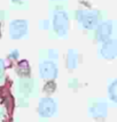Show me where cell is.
Instances as JSON below:
<instances>
[{
	"label": "cell",
	"mask_w": 117,
	"mask_h": 122,
	"mask_svg": "<svg viewBox=\"0 0 117 122\" xmlns=\"http://www.w3.org/2000/svg\"><path fill=\"white\" fill-rule=\"evenodd\" d=\"M52 26L54 33L58 37H65L69 31V15L65 9L58 7L55 9L52 18Z\"/></svg>",
	"instance_id": "obj_1"
},
{
	"label": "cell",
	"mask_w": 117,
	"mask_h": 122,
	"mask_svg": "<svg viewBox=\"0 0 117 122\" xmlns=\"http://www.w3.org/2000/svg\"><path fill=\"white\" fill-rule=\"evenodd\" d=\"M76 18L86 30H94L100 23V13L98 10H77Z\"/></svg>",
	"instance_id": "obj_2"
},
{
	"label": "cell",
	"mask_w": 117,
	"mask_h": 122,
	"mask_svg": "<svg viewBox=\"0 0 117 122\" xmlns=\"http://www.w3.org/2000/svg\"><path fill=\"white\" fill-rule=\"evenodd\" d=\"M29 23L27 20H14L9 23V37L13 40H20L28 34Z\"/></svg>",
	"instance_id": "obj_3"
},
{
	"label": "cell",
	"mask_w": 117,
	"mask_h": 122,
	"mask_svg": "<svg viewBox=\"0 0 117 122\" xmlns=\"http://www.w3.org/2000/svg\"><path fill=\"white\" fill-rule=\"evenodd\" d=\"M58 110V104L55 99L51 98V97H44L39 101L38 104V113L40 117L44 119H48V117H52L56 113Z\"/></svg>",
	"instance_id": "obj_4"
},
{
	"label": "cell",
	"mask_w": 117,
	"mask_h": 122,
	"mask_svg": "<svg viewBox=\"0 0 117 122\" xmlns=\"http://www.w3.org/2000/svg\"><path fill=\"white\" fill-rule=\"evenodd\" d=\"M58 70L56 63L48 59V61H44L39 64V75L41 79L45 80H55L58 76Z\"/></svg>",
	"instance_id": "obj_5"
},
{
	"label": "cell",
	"mask_w": 117,
	"mask_h": 122,
	"mask_svg": "<svg viewBox=\"0 0 117 122\" xmlns=\"http://www.w3.org/2000/svg\"><path fill=\"white\" fill-rule=\"evenodd\" d=\"M112 32H114V22L103 21L99 23L95 27V39L99 42H103L111 38Z\"/></svg>",
	"instance_id": "obj_6"
},
{
	"label": "cell",
	"mask_w": 117,
	"mask_h": 122,
	"mask_svg": "<svg viewBox=\"0 0 117 122\" xmlns=\"http://www.w3.org/2000/svg\"><path fill=\"white\" fill-rule=\"evenodd\" d=\"M117 54V41L116 39L110 38L106 41L102 42V46L100 48V55L101 57L106 59H114Z\"/></svg>",
	"instance_id": "obj_7"
},
{
	"label": "cell",
	"mask_w": 117,
	"mask_h": 122,
	"mask_svg": "<svg viewBox=\"0 0 117 122\" xmlns=\"http://www.w3.org/2000/svg\"><path fill=\"white\" fill-rule=\"evenodd\" d=\"M90 114L93 117H105L107 115V104L105 102L94 103L90 107Z\"/></svg>",
	"instance_id": "obj_8"
},
{
	"label": "cell",
	"mask_w": 117,
	"mask_h": 122,
	"mask_svg": "<svg viewBox=\"0 0 117 122\" xmlns=\"http://www.w3.org/2000/svg\"><path fill=\"white\" fill-rule=\"evenodd\" d=\"M16 72L20 76H23V78H29L30 75V66H29V63L27 61H21L17 64V67H16Z\"/></svg>",
	"instance_id": "obj_9"
},
{
	"label": "cell",
	"mask_w": 117,
	"mask_h": 122,
	"mask_svg": "<svg viewBox=\"0 0 117 122\" xmlns=\"http://www.w3.org/2000/svg\"><path fill=\"white\" fill-rule=\"evenodd\" d=\"M78 65V54L75 50H69L68 51V57H67V66L68 69H75Z\"/></svg>",
	"instance_id": "obj_10"
},
{
	"label": "cell",
	"mask_w": 117,
	"mask_h": 122,
	"mask_svg": "<svg viewBox=\"0 0 117 122\" xmlns=\"http://www.w3.org/2000/svg\"><path fill=\"white\" fill-rule=\"evenodd\" d=\"M108 96L114 103L117 102V80H112L108 86Z\"/></svg>",
	"instance_id": "obj_11"
},
{
	"label": "cell",
	"mask_w": 117,
	"mask_h": 122,
	"mask_svg": "<svg viewBox=\"0 0 117 122\" xmlns=\"http://www.w3.org/2000/svg\"><path fill=\"white\" fill-rule=\"evenodd\" d=\"M55 88H56V85H55L54 80H48V82H46V85L44 86L43 90L47 94H52L55 91Z\"/></svg>",
	"instance_id": "obj_12"
},
{
	"label": "cell",
	"mask_w": 117,
	"mask_h": 122,
	"mask_svg": "<svg viewBox=\"0 0 117 122\" xmlns=\"http://www.w3.org/2000/svg\"><path fill=\"white\" fill-rule=\"evenodd\" d=\"M4 72H5V62L4 59H0V78L4 75Z\"/></svg>",
	"instance_id": "obj_13"
},
{
	"label": "cell",
	"mask_w": 117,
	"mask_h": 122,
	"mask_svg": "<svg viewBox=\"0 0 117 122\" xmlns=\"http://www.w3.org/2000/svg\"><path fill=\"white\" fill-rule=\"evenodd\" d=\"M18 57V51L17 50H13L11 53V56H9V58H14V59H16Z\"/></svg>",
	"instance_id": "obj_14"
},
{
	"label": "cell",
	"mask_w": 117,
	"mask_h": 122,
	"mask_svg": "<svg viewBox=\"0 0 117 122\" xmlns=\"http://www.w3.org/2000/svg\"><path fill=\"white\" fill-rule=\"evenodd\" d=\"M12 1H13L14 4H21L22 2V0H12Z\"/></svg>",
	"instance_id": "obj_15"
}]
</instances>
